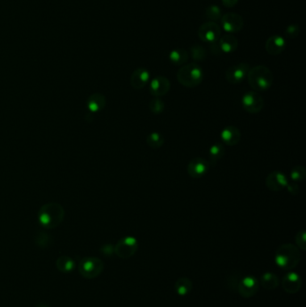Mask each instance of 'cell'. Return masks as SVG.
<instances>
[{
  "instance_id": "obj_1",
  "label": "cell",
  "mask_w": 306,
  "mask_h": 307,
  "mask_svg": "<svg viewBox=\"0 0 306 307\" xmlns=\"http://www.w3.org/2000/svg\"><path fill=\"white\" fill-rule=\"evenodd\" d=\"M65 216V210L59 203H47L40 208L38 213L39 223L46 229L57 227L61 224Z\"/></svg>"
},
{
  "instance_id": "obj_2",
  "label": "cell",
  "mask_w": 306,
  "mask_h": 307,
  "mask_svg": "<svg viewBox=\"0 0 306 307\" xmlns=\"http://www.w3.org/2000/svg\"><path fill=\"white\" fill-rule=\"evenodd\" d=\"M246 79L250 87L253 90L260 92L266 91L271 88L274 76L268 67L263 65H259L252 67L249 70Z\"/></svg>"
},
{
  "instance_id": "obj_3",
  "label": "cell",
  "mask_w": 306,
  "mask_h": 307,
  "mask_svg": "<svg viewBox=\"0 0 306 307\" xmlns=\"http://www.w3.org/2000/svg\"><path fill=\"white\" fill-rule=\"evenodd\" d=\"M299 248L292 244H285L279 246L275 255V262L279 268L285 270L294 269L301 261Z\"/></svg>"
},
{
  "instance_id": "obj_4",
  "label": "cell",
  "mask_w": 306,
  "mask_h": 307,
  "mask_svg": "<svg viewBox=\"0 0 306 307\" xmlns=\"http://www.w3.org/2000/svg\"><path fill=\"white\" fill-rule=\"evenodd\" d=\"M177 79L185 88H196L202 83L204 72L201 66L196 63H190L180 67L177 73Z\"/></svg>"
},
{
  "instance_id": "obj_5",
  "label": "cell",
  "mask_w": 306,
  "mask_h": 307,
  "mask_svg": "<svg viewBox=\"0 0 306 307\" xmlns=\"http://www.w3.org/2000/svg\"><path fill=\"white\" fill-rule=\"evenodd\" d=\"M104 262L97 257L83 258L78 264L79 273L86 279H93L100 276L104 270Z\"/></svg>"
},
{
  "instance_id": "obj_6",
  "label": "cell",
  "mask_w": 306,
  "mask_h": 307,
  "mask_svg": "<svg viewBox=\"0 0 306 307\" xmlns=\"http://www.w3.org/2000/svg\"><path fill=\"white\" fill-rule=\"evenodd\" d=\"M139 248V244L135 237H126L118 242L114 247V253L118 257L129 259L133 256Z\"/></svg>"
},
{
  "instance_id": "obj_7",
  "label": "cell",
  "mask_w": 306,
  "mask_h": 307,
  "mask_svg": "<svg viewBox=\"0 0 306 307\" xmlns=\"http://www.w3.org/2000/svg\"><path fill=\"white\" fill-rule=\"evenodd\" d=\"M242 106L246 112L258 113L264 107V99L258 92H247L242 97Z\"/></svg>"
},
{
  "instance_id": "obj_8",
  "label": "cell",
  "mask_w": 306,
  "mask_h": 307,
  "mask_svg": "<svg viewBox=\"0 0 306 307\" xmlns=\"http://www.w3.org/2000/svg\"><path fill=\"white\" fill-rule=\"evenodd\" d=\"M197 35L202 42L215 43L220 38L221 29L216 22H206L198 28Z\"/></svg>"
},
{
  "instance_id": "obj_9",
  "label": "cell",
  "mask_w": 306,
  "mask_h": 307,
  "mask_svg": "<svg viewBox=\"0 0 306 307\" xmlns=\"http://www.w3.org/2000/svg\"><path fill=\"white\" fill-rule=\"evenodd\" d=\"M251 66L247 63H238L230 66L226 72V79L231 84H239L247 78Z\"/></svg>"
},
{
  "instance_id": "obj_10",
  "label": "cell",
  "mask_w": 306,
  "mask_h": 307,
  "mask_svg": "<svg viewBox=\"0 0 306 307\" xmlns=\"http://www.w3.org/2000/svg\"><path fill=\"white\" fill-rule=\"evenodd\" d=\"M224 30L229 33H238L243 28L244 21L242 16L236 13H227L221 17Z\"/></svg>"
},
{
  "instance_id": "obj_11",
  "label": "cell",
  "mask_w": 306,
  "mask_h": 307,
  "mask_svg": "<svg viewBox=\"0 0 306 307\" xmlns=\"http://www.w3.org/2000/svg\"><path fill=\"white\" fill-rule=\"evenodd\" d=\"M260 288V283L257 278L252 276H247L241 280L238 285L240 295L244 298H250L255 295Z\"/></svg>"
},
{
  "instance_id": "obj_12",
  "label": "cell",
  "mask_w": 306,
  "mask_h": 307,
  "mask_svg": "<svg viewBox=\"0 0 306 307\" xmlns=\"http://www.w3.org/2000/svg\"><path fill=\"white\" fill-rule=\"evenodd\" d=\"M289 183L285 174L279 171L270 173L266 179V185L270 191H280L284 190Z\"/></svg>"
},
{
  "instance_id": "obj_13",
  "label": "cell",
  "mask_w": 306,
  "mask_h": 307,
  "mask_svg": "<svg viewBox=\"0 0 306 307\" xmlns=\"http://www.w3.org/2000/svg\"><path fill=\"white\" fill-rule=\"evenodd\" d=\"M210 169V162L202 158H193L188 165V174L192 178H201Z\"/></svg>"
},
{
  "instance_id": "obj_14",
  "label": "cell",
  "mask_w": 306,
  "mask_h": 307,
  "mask_svg": "<svg viewBox=\"0 0 306 307\" xmlns=\"http://www.w3.org/2000/svg\"><path fill=\"white\" fill-rule=\"evenodd\" d=\"M170 88L171 83L169 79L165 76H156L150 83L149 93L152 96H155V98H159L161 96H165L170 91Z\"/></svg>"
},
{
  "instance_id": "obj_15",
  "label": "cell",
  "mask_w": 306,
  "mask_h": 307,
  "mask_svg": "<svg viewBox=\"0 0 306 307\" xmlns=\"http://www.w3.org/2000/svg\"><path fill=\"white\" fill-rule=\"evenodd\" d=\"M282 286L286 293L295 294L302 287V278L295 272H288L283 278Z\"/></svg>"
},
{
  "instance_id": "obj_16",
  "label": "cell",
  "mask_w": 306,
  "mask_h": 307,
  "mask_svg": "<svg viewBox=\"0 0 306 307\" xmlns=\"http://www.w3.org/2000/svg\"><path fill=\"white\" fill-rule=\"evenodd\" d=\"M266 50L271 56L281 54L285 49V40L281 35H273L268 39L265 45Z\"/></svg>"
},
{
  "instance_id": "obj_17",
  "label": "cell",
  "mask_w": 306,
  "mask_h": 307,
  "mask_svg": "<svg viewBox=\"0 0 306 307\" xmlns=\"http://www.w3.org/2000/svg\"><path fill=\"white\" fill-rule=\"evenodd\" d=\"M149 79H150L149 71L144 67H139L132 73L130 78V84L132 88L135 89H142L149 82Z\"/></svg>"
},
{
  "instance_id": "obj_18",
  "label": "cell",
  "mask_w": 306,
  "mask_h": 307,
  "mask_svg": "<svg viewBox=\"0 0 306 307\" xmlns=\"http://www.w3.org/2000/svg\"><path fill=\"white\" fill-rule=\"evenodd\" d=\"M221 139L226 145L229 146L237 145L241 140L242 134L238 128L235 126H227L225 129H223L221 132Z\"/></svg>"
},
{
  "instance_id": "obj_19",
  "label": "cell",
  "mask_w": 306,
  "mask_h": 307,
  "mask_svg": "<svg viewBox=\"0 0 306 307\" xmlns=\"http://www.w3.org/2000/svg\"><path fill=\"white\" fill-rule=\"evenodd\" d=\"M218 44L220 51H222L224 53H232L238 48V40L235 35L227 33L220 36L218 41Z\"/></svg>"
},
{
  "instance_id": "obj_20",
  "label": "cell",
  "mask_w": 306,
  "mask_h": 307,
  "mask_svg": "<svg viewBox=\"0 0 306 307\" xmlns=\"http://www.w3.org/2000/svg\"><path fill=\"white\" fill-rule=\"evenodd\" d=\"M106 99L101 94H93L87 100V108L92 112H98L105 108Z\"/></svg>"
},
{
  "instance_id": "obj_21",
  "label": "cell",
  "mask_w": 306,
  "mask_h": 307,
  "mask_svg": "<svg viewBox=\"0 0 306 307\" xmlns=\"http://www.w3.org/2000/svg\"><path fill=\"white\" fill-rule=\"evenodd\" d=\"M170 61L175 66H182L189 60V53L183 49H175L169 54Z\"/></svg>"
},
{
  "instance_id": "obj_22",
  "label": "cell",
  "mask_w": 306,
  "mask_h": 307,
  "mask_svg": "<svg viewBox=\"0 0 306 307\" xmlns=\"http://www.w3.org/2000/svg\"><path fill=\"white\" fill-rule=\"evenodd\" d=\"M57 269L62 273H70L76 268V262L69 256H60L56 262Z\"/></svg>"
},
{
  "instance_id": "obj_23",
  "label": "cell",
  "mask_w": 306,
  "mask_h": 307,
  "mask_svg": "<svg viewBox=\"0 0 306 307\" xmlns=\"http://www.w3.org/2000/svg\"><path fill=\"white\" fill-rule=\"evenodd\" d=\"M279 284V280L277 275L272 272H266L261 276L260 278V285L264 287L267 290H273L276 289Z\"/></svg>"
},
{
  "instance_id": "obj_24",
  "label": "cell",
  "mask_w": 306,
  "mask_h": 307,
  "mask_svg": "<svg viewBox=\"0 0 306 307\" xmlns=\"http://www.w3.org/2000/svg\"><path fill=\"white\" fill-rule=\"evenodd\" d=\"M174 288L178 295L184 296V295H188L192 289V282L189 278L183 277L177 280Z\"/></svg>"
},
{
  "instance_id": "obj_25",
  "label": "cell",
  "mask_w": 306,
  "mask_h": 307,
  "mask_svg": "<svg viewBox=\"0 0 306 307\" xmlns=\"http://www.w3.org/2000/svg\"><path fill=\"white\" fill-rule=\"evenodd\" d=\"M225 152H226V147L222 143H216L214 145H211L209 151L210 162L216 163L219 161L224 157Z\"/></svg>"
},
{
  "instance_id": "obj_26",
  "label": "cell",
  "mask_w": 306,
  "mask_h": 307,
  "mask_svg": "<svg viewBox=\"0 0 306 307\" xmlns=\"http://www.w3.org/2000/svg\"><path fill=\"white\" fill-rule=\"evenodd\" d=\"M164 143V137L158 132H153L148 135L147 138V144L151 148H160Z\"/></svg>"
},
{
  "instance_id": "obj_27",
  "label": "cell",
  "mask_w": 306,
  "mask_h": 307,
  "mask_svg": "<svg viewBox=\"0 0 306 307\" xmlns=\"http://www.w3.org/2000/svg\"><path fill=\"white\" fill-rule=\"evenodd\" d=\"M206 17L212 22L218 21L222 17V11L217 5H211L206 9Z\"/></svg>"
},
{
  "instance_id": "obj_28",
  "label": "cell",
  "mask_w": 306,
  "mask_h": 307,
  "mask_svg": "<svg viewBox=\"0 0 306 307\" xmlns=\"http://www.w3.org/2000/svg\"><path fill=\"white\" fill-rule=\"evenodd\" d=\"M306 171L303 166H295L290 172V177L293 180V183H300L305 178Z\"/></svg>"
},
{
  "instance_id": "obj_29",
  "label": "cell",
  "mask_w": 306,
  "mask_h": 307,
  "mask_svg": "<svg viewBox=\"0 0 306 307\" xmlns=\"http://www.w3.org/2000/svg\"><path fill=\"white\" fill-rule=\"evenodd\" d=\"M190 53L193 59H195L196 61H202L206 58L207 52H206L205 48H203L200 45H193L190 48Z\"/></svg>"
},
{
  "instance_id": "obj_30",
  "label": "cell",
  "mask_w": 306,
  "mask_h": 307,
  "mask_svg": "<svg viewBox=\"0 0 306 307\" xmlns=\"http://www.w3.org/2000/svg\"><path fill=\"white\" fill-rule=\"evenodd\" d=\"M164 102L159 98H155L149 103L148 108L154 114H160L164 111Z\"/></svg>"
},
{
  "instance_id": "obj_31",
  "label": "cell",
  "mask_w": 306,
  "mask_h": 307,
  "mask_svg": "<svg viewBox=\"0 0 306 307\" xmlns=\"http://www.w3.org/2000/svg\"><path fill=\"white\" fill-rule=\"evenodd\" d=\"M295 242L297 245L299 249L305 251L306 249V234L304 230H302L300 232L297 233L296 237H295Z\"/></svg>"
},
{
  "instance_id": "obj_32",
  "label": "cell",
  "mask_w": 306,
  "mask_h": 307,
  "mask_svg": "<svg viewBox=\"0 0 306 307\" xmlns=\"http://www.w3.org/2000/svg\"><path fill=\"white\" fill-rule=\"evenodd\" d=\"M286 35L289 38H297L300 34V27L296 25H291L285 30Z\"/></svg>"
},
{
  "instance_id": "obj_33",
  "label": "cell",
  "mask_w": 306,
  "mask_h": 307,
  "mask_svg": "<svg viewBox=\"0 0 306 307\" xmlns=\"http://www.w3.org/2000/svg\"><path fill=\"white\" fill-rule=\"evenodd\" d=\"M287 191H289L290 193H292L293 195H296L299 192V186L297 183H288L286 186Z\"/></svg>"
},
{
  "instance_id": "obj_34",
  "label": "cell",
  "mask_w": 306,
  "mask_h": 307,
  "mask_svg": "<svg viewBox=\"0 0 306 307\" xmlns=\"http://www.w3.org/2000/svg\"><path fill=\"white\" fill-rule=\"evenodd\" d=\"M239 0H222L223 4L227 8H233L235 5L237 4Z\"/></svg>"
},
{
  "instance_id": "obj_35",
  "label": "cell",
  "mask_w": 306,
  "mask_h": 307,
  "mask_svg": "<svg viewBox=\"0 0 306 307\" xmlns=\"http://www.w3.org/2000/svg\"><path fill=\"white\" fill-rule=\"evenodd\" d=\"M36 307H50V306H48V305H46V304H44V303H40V304H38V305H37V306Z\"/></svg>"
}]
</instances>
